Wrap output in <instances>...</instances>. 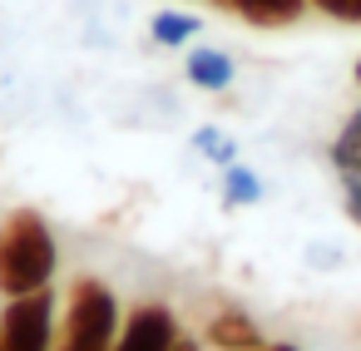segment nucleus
I'll use <instances>...</instances> for the list:
<instances>
[{
	"label": "nucleus",
	"mask_w": 361,
	"mask_h": 351,
	"mask_svg": "<svg viewBox=\"0 0 361 351\" xmlns=\"http://www.w3.org/2000/svg\"><path fill=\"white\" fill-rule=\"evenodd\" d=\"M55 267H60V247H55L45 213L16 208L0 223V292L6 297L45 292L55 282Z\"/></svg>",
	"instance_id": "1"
},
{
	"label": "nucleus",
	"mask_w": 361,
	"mask_h": 351,
	"mask_svg": "<svg viewBox=\"0 0 361 351\" xmlns=\"http://www.w3.org/2000/svg\"><path fill=\"white\" fill-rule=\"evenodd\" d=\"M119 297L99 277H80L70 287L65 326L55 336V351H114L119 341Z\"/></svg>",
	"instance_id": "2"
},
{
	"label": "nucleus",
	"mask_w": 361,
	"mask_h": 351,
	"mask_svg": "<svg viewBox=\"0 0 361 351\" xmlns=\"http://www.w3.org/2000/svg\"><path fill=\"white\" fill-rule=\"evenodd\" d=\"M0 341L6 351H55V292H30L11 297L6 316H0Z\"/></svg>",
	"instance_id": "3"
},
{
	"label": "nucleus",
	"mask_w": 361,
	"mask_h": 351,
	"mask_svg": "<svg viewBox=\"0 0 361 351\" xmlns=\"http://www.w3.org/2000/svg\"><path fill=\"white\" fill-rule=\"evenodd\" d=\"M178 341V321L164 302H144L129 312V321L119 326V341L114 351H169Z\"/></svg>",
	"instance_id": "4"
},
{
	"label": "nucleus",
	"mask_w": 361,
	"mask_h": 351,
	"mask_svg": "<svg viewBox=\"0 0 361 351\" xmlns=\"http://www.w3.org/2000/svg\"><path fill=\"white\" fill-rule=\"evenodd\" d=\"M218 351H262L267 341H262V331H257V321L247 316V312H238V307H223L218 316H208V331H203Z\"/></svg>",
	"instance_id": "5"
},
{
	"label": "nucleus",
	"mask_w": 361,
	"mask_h": 351,
	"mask_svg": "<svg viewBox=\"0 0 361 351\" xmlns=\"http://www.w3.org/2000/svg\"><path fill=\"white\" fill-rule=\"evenodd\" d=\"M213 6L233 11L238 20H247V25H257V30H282V25L302 20L307 0H213Z\"/></svg>",
	"instance_id": "6"
},
{
	"label": "nucleus",
	"mask_w": 361,
	"mask_h": 351,
	"mask_svg": "<svg viewBox=\"0 0 361 351\" xmlns=\"http://www.w3.org/2000/svg\"><path fill=\"white\" fill-rule=\"evenodd\" d=\"M183 75H188V85L193 90H203V94H223L228 85H233V55L228 50H213V45H198V50H188V65H183Z\"/></svg>",
	"instance_id": "7"
},
{
	"label": "nucleus",
	"mask_w": 361,
	"mask_h": 351,
	"mask_svg": "<svg viewBox=\"0 0 361 351\" xmlns=\"http://www.w3.org/2000/svg\"><path fill=\"white\" fill-rule=\"evenodd\" d=\"M198 30H203V25H198V16H188V11H159V16L149 20V35H154V45H164V50H183Z\"/></svg>",
	"instance_id": "8"
},
{
	"label": "nucleus",
	"mask_w": 361,
	"mask_h": 351,
	"mask_svg": "<svg viewBox=\"0 0 361 351\" xmlns=\"http://www.w3.org/2000/svg\"><path fill=\"white\" fill-rule=\"evenodd\" d=\"M223 203H228V208H252V203H262V178H257L252 168H243V164H228V168H223Z\"/></svg>",
	"instance_id": "9"
},
{
	"label": "nucleus",
	"mask_w": 361,
	"mask_h": 351,
	"mask_svg": "<svg viewBox=\"0 0 361 351\" xmlns=\"http://www.w3.org/2000/svg\"><path fill=\"white\" fill-rule=\"evenodd\" d=\"M188 144H193V149H198L208 164H223V168H228V164H238V144H233V139H228L218 124H203V129H193V139H188Z\"/></svg>",
	"instance_id": "10"
},
{
	"label": "nucleus",
	"mask_w": 361,
	"mask_h": 351,
	"mask_svg": "<svg viewBox=\"0 0 361 351\" xmlns=\"http://www.w3.org/2000/svg\"><path fill=\"white\" fill-rule=\"evenodd\" d=\"M331 164H336V173H346V168H361V109L341 124V134L331 139Z\"/></svg>",
	"instance_id": "11"
},
{
	"label": "nucleus",
	"mask_w": 361,
	"mask_h": 351,
	"mask_svg": "<svg viewBox=\"0 0 361 351\" xmlns=\"http://www.w3.org/2000/svg\"><path fill=\"white\" fill-rule=\"evenodd\" d=\"M307 6H317L322 16H331L341 25H361V0H307Z\"/></svg>",
	"instance_id": "12"
},
{
	"label": "nucleus",
	"mask_w": 361,
	"mask_h": 351,
	"mask_svg": "<svg viewBox=\"0 0 361 351\" xmlns=\"http://www.w3.org/2000/svg\"><path fill=\"white\" fill-rule=\"evenodd\" d=\"M341 198H346V218L361 228V168H346L341 173Z\"/></svg>",
	"instance_id": "13"
},
{
	"label": "nucleus",
	"mask_w": 361,
	"mask_h": 351,
	"mask_svg": "<svg viewBox=\"0 0 361 351\" xmlns=\"http://www.w3.org/2000/svg\"><path fill=\"white\" fill-rule=\"evenodd\" d=\"M169 351H198V341H193V336H178V341H173Z\"/></svg>",
	"instance_id": "14"
},
{
	"label": "nucleus",
	"mask_w": 361,
	"mask_h": 351,
	"mask_svg": "<svg viewBox=\"0 0 361 351\" xmlns=\"http://www.w3.org/2000/svg\"><path fill=\"white\" fill-rule=\"evenodd\" d=\"M262 351H297V346H287V341H277V346H262Z\"/></svg>",
	"instance_id": "15"
},
{
	"label": "nucleus",
	"mask_w": 361,
	"mask_h": 351,
	"mask_svg": "<svg viewBox=\"0 0 361 351\" xmlns=\"http://www.w3.org/2000/svg\"><path fill=\"white\" fill-rule=\"evenodd\" d=\"M356 85H361V65H356Z\"/></svg>",
	"instance_id": "16"
},
{
	"label": "nucleus",
	"mask_w": 361,
	"mask_h": 351,
	"mask_svg": "<svg viewBox=\"0 0 361 351\" xmlns=\"http://www.w3.org/2000/svg\"><path fill=\"white\" fill-rule=\"evenodd\" d=\"M0 351H6V341H0Z\"/></svg>",
	"instance_id": "17"
}]
</instances>
